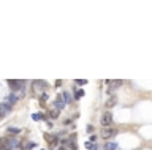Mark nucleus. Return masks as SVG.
<instances>
[{"label": "nucleus", "instance_id": "obj_1", "mask_svg": "<svg viewBox=\"0 0 152 150\" xmlns=\"http://www.w3.org/2000/svg\"><path fill=\"white\" fill-rule=\"evenodd\" d=\"M100 123H102L103 128L111 127V125H113V114H111L109 111L103 112V114H102V118H100Z\"/></svg>", "mask_w": 152, "mask_h": 150}, {"label": "nucleus", "instance_id": "obj_2", "mask_svg": "<svg viewBox=\"0 0 152 150\" xmlns=\"http://www.w3.org/2000/svg\"><path fill=\"white\" fill-rule=\"evenodd\" d=\"M117 134V130L113 128V127H108V128H102V137L103 139H111Z\"/></svg>", "mask_w": 152, "mask_h": 150}, {"label": "nucleus", "instance_id": "obj_3", "mask_svg": "<svg viewBox=\"0 0 152 150\" xmlns=\"http://www.w3.org/2000/svg\"><path fill=\"white\" fill-rule=\"evenodd\" d=\"M108 84L111 85L109 92H113V88H119L122 84H124V81H120V79H114V81H108Z\"/></svg>", "mask_w": 152, "mask_h": 150}, {"label": "nucleus", "instance_id": "obj_4", "mask_svg": "<svg viewBox=\"0 0 152 150\" xmlns=\"http://www.w3.org/2000/svg\"><path fill=\"white\" fill-rule=\"evenodd\" d=\"M116 104H117V98H116V97H109L106 100V103H105V106H106L108 109H109V107H113V106H116Z\"/></svg>", "mask_w": 152, "mask_h": 150}, {"label": "nucleus", "instance_id": "obj_5", "mask_svg": "<svg viewBox=\"0 0 152 150\" xmlns=\"http://www.w3.org/2000/svg\"><path fill=\"white\" fill-rule=\"evenodd\" d=\"M105 150H117V144L116 142H106L105 144Z\"/></svg>", "mask_w": 152, "mask_h": 150}, {"label": "nucleus", "instance_id": "obj_6", "mask_svg": "<svg viewBox=\"0 0 152 150\" xmlns=\"http://www.w3.org/2000/svg\"><path fill=\"white\" fill-rule=\"evenodd\" d=\"M56 106H57V109H63V106H65V103L62 101V97L56 100Z\"/></svg>", "mask_w": 152, "mask_h": 150}, {"label": "nucleus", "instance_id": "obj_7", "mask_svg": "<svg viewBox=\"0 0 152 150\" xmlns=\"http://www.w3.org/2000/svg\"><path fill=\"white\" fill-rule=\"evenodd\" d=\"M10 111V106L8 104H0V112H2V114H7Z\"/></svg>", "mask_w": 152, "mask_h": 150}, {"label": "nucleus", "instance_id": "obj_8", "mask_svg": "<svg viewBox=\"0 0 152 150\" xmlns=\"http://www.w3.org/2000/svg\"><path fill=\"white\" fill-rule=\"evenodd\" d=\"M76 84H79V85H84V84H87L86 81H76Z\"/></svg>", "mask_w": 152, "mask_h": 150}, {"label": "nucleus", "instance_id": "obj_9", "mask_svg": "<svg viewBox=\"0 0 152 150\" xmlns=\"http://www.w3.org/2000/svg\"><path fill=\"white\" fill-rule=\"evenodd\" d=\"M89 131H93V127H92V125H89V127H87V133H89Z\"/></svg>", "mask_w": 152, "mask_h": 150}]
</instances>
